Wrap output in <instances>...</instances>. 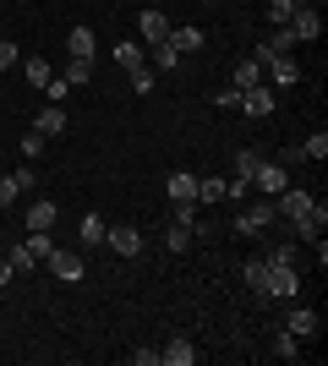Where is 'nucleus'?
Returning a JSON list of instances; mask_svg holds the SVG:
<instances>
[{
    "mask_svg": "<svg viewBox=\"0 0 328 366\" xmlns=\"http://www.w3.org/2000/svg\"><path fill=\"white\" fill-rule=\"evenodd\" d=\"M115 61H121V71L131 76V88H137V93H154L159 71L142 61V44H131V39H126V44H115Z\"/></svg>",
    "mask_w": 328,
    "mask_h": 366,
    "instance_id": "f257e3e1",
    "label": "nucleus"
},
{
    "mask_svg": "<svg viewBox=\"0 0 328 366\" xmlns=\"http://www.w3.org/2000/svg\"><path fill=\"white\" fill-rule=\"evenodd\" d=\"M274 224H279L274 197H257V202H247V208L235 214V235H263V229H274Z\"/></svg>",
    "mask_w": 328,
    "mask_h": 366,
    "instance_id": "f03ea898",
    "label": "nucleus"
},
{
    "mask_svg": "<svg viewBox=\"0 0 328 366\" xmlns=\"http://www.w3.org/2000/svg\"><path fill=\"white\" fill-rule=\"evenodd\" d=\"M284 28L296 33V44H317V39H323V11H317L312 0H301V6H296V16H290Z\"/></svg>",
    "mask_w": 328,
    "mask_h": 366,
    "instance_id": "7ed1b4c3",
    "label": "nucleus"
},
{
    "mask_svg": "<svg viewBox=\"0 0 328 366\" xmlns=\"http://www.w3.org/2000/svg\"><path fill=\"white\" fill-rule=\"evenodd\" d=\"M252 186H257V192H263V197H279L284 186H290V169H284L279 159H268V153H263V164L252 169Z\"/></svg>",
    "mask_w": 328,
    "mask_h": 366,
    "instance_id": "20e7f679",
    "label": "nucleus"
},
{
    "mask_svg": "<svg viewBox=\"0 0 328 366\" xmlns=\"http://www.w3.org/2000/svg\"><path fill=\"white\" fill-rule=\"evenodd\" d=\"M328 229V202L323 197H312V208H307V219H296V224H290V235H296L301 246H312L317 235H323Z\"/></svg>",
    "mask_w": 328,
    "mask_h": 366,
    "instance_id": "39448f33",
    "label": "nucleus"
},
{
    "mask_svg": "<svg viewBox=\"0 0 328 366\" xmlns=\"http://www.w3.org/2000/svg\"><path fill=\"white\" fill-rule=\"evenodd\" d=\"M49 268H55V279H61V285H77L82 274H88V262H82V252H71V246H55V252H49Z\"/></svg>",
    "mask_w": 328,
    "mask_h": 366,
    "instance_id": "423d86ee",
    "label": "nucleus"
},
{
    "mask_svg": "<svg viewBox=\"0 0 328 366\" xmlns=\"http://www.w3.org/2000/svg\"><path fill=\"white\" fill-rule=\"evenodd\" d=\"M104 246L115 252V257H137V252H142V229L137 224H109L104 229Z\"/></svg>",
    "mask_w": 328,
    "mask_h": 366,
    "instance_id": "0eeeda50",
    "label": "nucleus"
},
{
    "mask_svg": "<svg viewBox=\"0 0 328 366\" xmlns=\"http://www.w3.org/2000/svg\"><path fill=\"white\" fill-rule=\"evenodd\" d=\"M301 290V274L284 268V262H268V301H290Z\"/></svg>",
    "mask_w": 328,
    "mask_h": 366,
    "instance_id": "6e6552de",
    "label": "nucleus"
},
{
    "mask_svg": "<svg viewBox=\"0 0 328 366\" xmlns=\"http://www.w3.org/2000/svg\"><path fill=\"white\" fill-rule=\"evenodd\" d=\"M164 192H170V208H197V175L192 169H175L164 181Z\"/></svg>",
    "mask_w": 328,
    "mask_h": 366,
    "instance_id": "1a4fd4ad",
    "label": "nucleus"
},
{
    "mask_svg": "<svg viewBox=\"0 0 328 366\" xmlns=\"http://www.w3.org/2000/svg\"><path fill=\"white\" fill-rule=\"evenodd\" d=\"M284 328H290L296 339H317L323 334V317H317L312 306H290V312H284Z\"/></svg>",
    "mask_w": 328,
    "mask_h": 366,
    "instance_id": "9d476101",
    "label": "nucleus"
},
{
    "mask_svg": "<svg viewBox=\"0 0 328 366\" xmlns=\"http://www.w3.org/2000/svg\"><path fill=\"white\" fill-rule=\"evenodd\" d=\"M290 49H296V33H290V28H274V33L263 39V44L252 49V61L263 66V61H274V55H290Z\"/></svg>",
    "mask_w": 328,
    "mask_h": 366,
    "instance_id": "9b49d317",
    "label": "nucleus"
},
{
    "mask_svg": "<svg viewBox=\"0 0 328 366\" xmlns=\"http://www.w3.org/2000/svg\"><path fill=\"white\" fill-rule=\"evenodd\" d=\"M137 28H142V44L154 49V44H164V39H170V28H175V22H170L164 11H142V16H137Z\"/></svg>",
    "mask_w": 328,
    "mask_h": 366,
    "instance_id": "f8f14e48",
    "label": "nucleus"
},
{
    "mask_svg": "<svg viewBox=\"0 0 328 366\" xmlns=\"http://www.w3.org/2000/svg\"><path fill=\"white\" fill-rule=\"evenodd\" d=\"M241 109H247L252 121H268V115H274V88H263V82L247 88V93H241Z\"/></svg>",
    "mask_w": 328,
    "mask_h": 366,
    "instance_id": "ddd939ff",
    "label": "nucleus"
},
{
    "mask_svg": "<svg viewBox=\"0 0 328 366\" xmlns=\"http://www.w3.org/2000/svg\"><path fill=\"white\" fill-rule=\"evenodd\" d=\"M164 44H170L175 55H197V49L208 44V33H203V28H192V22H187V28H170V39H164Z\"/></svg>",
    "mask_w": 328,
    "mask_h": 366,
    "instance_id": "4468645a",
    "label": "nucleus"
},
{
    "mask_svg": "<svg viewBox=\"0 0 328 366\" xmlns=\"http://www.w3.org/2000/svg\"><path fill=\"white\" fill-rule=\"evenodd\" d=\"M192 361H197V345H192L187 334H181V339H170V345L159 350V366H192Z\"/></svg>",
    "mask_w": 328,
    "mask_h": 366,
    "instance_id": "2eb2a0df",
    "label": "nucleus"
},
{
    "mask_svg": "<svg viewBox=\"0 0 328 366\" xmlns=\"http://www.w3.org/2000/svg\"><path fill=\"white\" fill-rule=\"evenodd\" d=\"M94 49H99L94 28H71L66 33V55H71V61H94Z\"/></svg>",
    "mask_w": 328,
    "mask_h": 366,
    "instance_id": "dca6fc26",
    "label": "nucleus"
},
{
    "mask_svg": "<svg viewBox=\"0 0 328 366\" xmlns=\"http://www.w3.org/2000/svg\"><path fill=\"white\" fill-rule=\"evenodd\" d=\"M33 132H39V137H61V132H66V109L61 104H44V109H39V121H33Z\"/></svg>",
    "mask_w": 328,
    "mask_h": 366,
    "instance_id": "f3484780",
    "label": "nucleus"
},
{
    "mask_svg": "<svg viewBox=\"0 0 328 366\" xmlns=\"http://www.w3.org/2000/svg\"><path fill=\"white\" fill-rule=\"evenodd\" d=\"M263 71L274 76L279 88H296V82H301V66L290 61V55H274V61H263Z\"/></svg>",
    "mask_w": 328,
    "mask_h": 366,
    "instance_id": "a211bd4d",
    "label": "nucleus"
},
{
    "mask_svg": "<svg viewBox=\"0 0 328 366\" xmlns=\"http://www.w3.org/2000/svg\"><path fill=\"white\" fill-rule=\"evenodd\" d=\"M241 279H247L252 295H263V301H268V262L263 257H247V262H241Z\"/></svg>",
    "mask_w": 328,
    "mask_h": 366,
    "instance_id": "6ab92c4d",
    "label": "nucleus"
},
{
    "mask_svg": "<svg viewBox=\"0 0 328 366\" xmlns=\"http://www.w3.org/2000/svg\"><path fill=\"white\" fill-rule=\"evenodd\" d=\"M55 219H61V214H55V202H49V197H33L22 224H28V229H55Z\"/></svg>",
    "mask_w": 328,
    "mask_h": 366,
    "instance_id": "aec40b11",
    "label": "nucleus"
},
{
    "mask_svg": "<svg viewBox=\"0 0 328 366\" xmlns=\"http://www.w3.org/2000/svg\"><path fill=\"white\" fill-rule=\"evenodd\" d=\"M22 76H28L33 88L44 93V88H49V82H55V66H49V61H44V55H28V61H22Z\"/></svg>",
    "mask_w": 328,
    "mask_h": 366,
    "instance_id": "412c9836",
    "label": "nucleus"
},
{
    "mask_svg": "<svg viewBox=\"0 0 328 366\" xmlns=\"http://www.w3.org/2000/svg\"><path fill=\"white\" fill-rule=\"evenodd\" d=\"M192 241H197V235H192V219H170V229H164V246H170L175 257H181Z\"/></svg>",
    "mask_w": 328,
    "mask_h": 366,
    "instance_id": "4be33fe9",
    "label": "nucleus"
},
{
    "mask_svg": "<svg viewBox=\"0 0 328 366\" xmlns=\"http://www.w3.org/2000/svg\"><path fill=\"white\" fill-rule=\"evenodd\" d=\"M61 82H66V88H88V82H94V61H71V55H66Z\"/></svg>",
    "mask_w": 328,
    "mask_h": 366,
    "instance_id": "5701e85b",
    "label": "nucleus"
},
{
    "mask_svg": "<svg viewBox=\"0 0 328 366\" xmlns=\"http://www.w3.org/2000/svg\"><path fill=\"white\" fill-rule=\"evenodd\" d=\"M257 82H263V66H257V61L247 55V61H241V66L230 71V88H241V93H247V88H257Z\"/></svg>",
    "mask_w": 328,
    "mask_h": 366,
    "instance_id": "b1692460",
    "label": "nucleus"
},
{
    "mask_svg": "<svg viewBox=\"0 0 328 366\" xmlns=\"http://www.w3.org/2000/svg\"><path fill=\"white\" fill-rule=\"evenodd\" d=\"M296 257H301V241L290 235V241H279V246H268L263 252V262H284V268H296Z\"/></svg>",
    "mask_w": 328,
    "mask_h": 366,
    "instance_id": "393cba45",
    "label": "nucleus"
},
{
    "mask_svg": "<svg viewBox=\"0 0 328 366\" xmlns=\"http://www.w3.org/2000/svg\"><path fill=\"white\" fill-rule=\"evenodd\" d=\"M104 229H109L104 219H99V214H88V219L77 224V241H82V246H99V241H104Z\"/></svg>",
    "mask_w": 328,
    "mask_h": 366,
    "instance_id": "a878e982",
    "label": "nucleus"
},
{
    "mask_svg": "<svg viewBox=\"0 0 328 366\" xmlns=\"http://www.w3.org/2000/svg\"><path fill=\"white\" fill-rule=\"evenodd\" d=\"M274 355H279V361H296V355H301V339L290 334V328H279V334H274Z\"/></svg>",
    "mask_w": 328,
    "mask_h": 366,
    "instance_id": "bb28decb",
    "label": "nucleus"
},
{
    "mask_svg": "<svg viewBox=\"0 0 328 366\" xmlns=\"http://www.w3.org/2000/svg\"><path fill=\"white\" fill-rule=\"evenodd\" d=\"M301 153H307V164H323L328 159V132H312V137L301 142Z\"/></svg>",
    "mask_w": 328,
    "mask_h": 366,
    "instance_id": "cd10ccee",
    "label": "nucleus"
},
{
    "mask_svg": "<svg viewBox=\"0 0 328 366\" xmlns=\"http://www.w3.org/2000/svg\"><path fill=\"white\" fill-rule=\"evenodd\" d=\"M197 202H224V181L219 175H197Z\"/></svg>",
    "mask_w": 328,
    "mask_h": 366,
    "instance_id": "c85d7f7f",
    "label": "nucleus"
},
{
    "mask_svg": "<svg viewBox=\"0 0 328 366\" xmlns=\"http://www.w3.org/2000/svg\"><path fill=\"white\" fill-rule=\"evenodd\" d=\"M257 164H263V153L241 148V153H235V181H252V169H257Z\"/></svg>",
    "mask_w": 328,
    "mask_h": 366,
    "instance_id": "c756f323",
    "label": "nucleus"
},
{
    "mask_svg": "<svg viewBox=\"0 0 328 366\" xmlns=\"http://www.w3.org/2000/svg\"><path fill=\"white\" fill-rule=\"evenodd\" d=\"M22 246H28V252H33L39 262H44L49 252H55V241H49V229H28V241H22Z\"/></svg>",
    "mask_w": 328,
    "mask_h": 366,
    "instance_id": "7c9ffc66",
    "label": "nucleus"
},
{
    "mask_svg": "<svg viewBox=\"0 0 328 366\" xmlns=\"http://www.w3.org/2000/svg\"><path fill=\"white\" fill-rule=\"evenodd\" d=\"M296 6H301V0H268V22H274V28H284V22L296 16Z\"/></svg>",
    "mask_w": 328,
    "mask_h": 366,
    "instance_id": "2f4dec72",
    "label": "nucleus"
},
{
    "mask_svg": "<svg viewBox=\"0 0 328 366\" xmlns=\"http://www.w3.org/2000/svg\"><path fill=\"white\" fill-rule=\"evenodd\" d=\"M175 66H181V55L170 44H154V71H175Z\"/></svg>",
    "mask_w": 328,
    "mask_h": 366,
    "instance_id": "473e14b6",
    "label": "nucleus"
},
{
    "mask_svg": "<svg viewBox=\"0 0 328 366\" xmlns=\"http://www.w3.org/2000/svg\"><path fill=\"white\" fill-rule=\"evenodd\" d=\"M16 61H22V49H16L11 39H0V71H11Z\"/></svg>",
    "mask_w": 328,
    "mask_h": 366,
    "instance_id": "72a5a7b5",
    "label": "nucleus"
},
{
    "mask_svg": "<svg viewBox=\"0 0 328 366\" xmlns=\"http://www.w3.org/2000/svg\"><path fill=\"white\" fill-rule=\"evenodd\" d=\"M16 197H22V192H16V175H0V208H11Z\"/></svg>",
    "mask_w": 328,
    "mask_h": 366,
    "instance_id": "f704fd0d",
    "label": "nucleus"
},
{
    "mask_svg": "<svg viewBox=\"0 0 328 366\" xmlns=\"http://www.w3.org/2000/svg\"><path fill=\"white\" fill-rule=\"evenodd\" d=\"M214 104H219V109H241V88H219Z\"/></svg>",
    "mask_w": 328,
    "mask_h": 366,
    "instance_id": "c9c22d12",
    "label": "nucleus"
},
{
    "mask_svg": "<svg viewBox=\"0 0 328 366\" xmlns=\"http://www.w3.org/2000/svg\"><path fill=\"white\" fill-rule=\"evenodd\" d=\"M39 153H44V137H39V132H28V137H22V159H28V164H33Z\"/></svg>",
    "mask_w": 328,
    "mask_h": 366,
    "instance_id": "e433bc0d",
    "label": "nucleus"
},
{
    "mask_svg": "<svg viewBox=\"0 0 328 366\" xmlns=\"http://www.w3.org/2000/svg\"><path fill=\"white\" fill-rule=\"evenodd\" d=\"M33 186H39V169L22 164V169H16V192H33Z\"/></svg>",
    "mask_w": 328,
    "mask_h": 366,
    "instance_id": "4c0bfd02",
    "label": "nucleus"
},
{
    "mask_svg": "<svg viewBox=\"0 0 328 366\" xmlns=\"http://www.w3.org/2000/svg\"><path fill=\"white\" fill-rule=\"evenodd\" d=\"M279 164L284 169H301V164H307V153H301V148H279Z\"/></svg>",
    "mask_w": 328,
    "mask_h": 366,
    "instance_id": "58836bf2",
    "label": "nucleus"
},
{
    "mask_svg": "<svg viewBox=\"0 0 328 366\" xmlns=\"http://www.w3.org/2000/svg\"><path fill=\"white\" fill-rule=\"evenodd\" d=\"M66 93H71V88H66V82H61V71H55V82H49V88H44V99H49V104H61Z\"/></svg>",
    "mask_w": 328,
    "mask_h": 366,
    "instance_id": "ea45409f",
    "label": "nucleus"
},
{
    "mask_svg": "<svg viewBox=\"0 0 328 366\" xmlns=\"http://www.w3.org/2000/svg\"><path fill=\"white\" fill-rule=\"evenodd\" d=\"M33 262H39V257H33L28 246H11V268H33Z\"/></svg>",
    "mask_w": 328,
    "mask_h": 366,
    "instance_id": "a19ab883",
    "label": "nucleus"
},
{
    "mask_svg": "<svg viewBox=\"0 0 328 366\" xmlns=\"http://www.w3.org/2000/svg\"><path fill=\"white\" fill-rule=\"evenodd\" d=\"M131 366H159V350H131Z\"/></svg>",
    "mask_w": 328,
    "mask_h": 366,
    "instance_id": "79ce46f5",
    "label": "nucleus"
},
{
    "mask_svg": "<svg viewBox=\"0 0 328 366\" xmlns=\"http://www.w3.org/2000/svg\"><path fill=\"white\" fill-rule=\"evenodd\" d=\"M11 274H16V268H11V257H6V262H0V290L11 285Z\"/></svg>",
    "mask_w": 328,
    "mask_h": 366,
    "instance_id": "37998d69",
    "label": "nucleus"
}]
</instances>
